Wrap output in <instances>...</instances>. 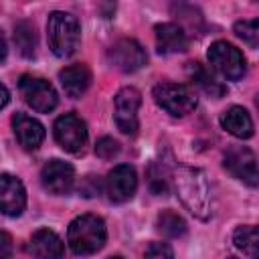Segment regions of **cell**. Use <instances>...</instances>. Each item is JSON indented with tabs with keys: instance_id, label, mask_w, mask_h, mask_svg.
I'll list each match as a JSON object with an SVG mask.
<instances>
[{
	"instance_id": "13",
	"label": "cell",
	"mask_w": 259,
	"mask_h": 259,
	"mask_svg": "<svg viewBox=\"0 0 259 259\" xmlns=\"http://www.w3.org/2000/svg\"><path fill=\"white\" fill-rule=\"evenodd\" d=\"M0 206L6 217H20L26 206V192L22 182L12 174L0 176Z\"/></svg>"
},
{
	"instance_id": "12",
	"label": "cell",
	"mask_w": 259,
	"mask_h": 259,
	"mask_svg": "<svg viewBox=\"0 0 259 259\" xmlns=\"http://www.w3.org/2000/svg\"><path fill=\"white\" fill-rule=\"evenodd\" d=\"M138 176L130 164L115 166L105 178V194L111 202H125L136 194Z\"/></svg>"
},
{
	"instance_id": "30",
	"label": "cell",
	"mask_w": 259,
	"mask_h": 259,
	"mask_svg": "<svg viewBox=\"0 0 259 259\" xmlns=\"http://www.w3.org/2000/svg\"><path fill=\"white\" fill-rule=\"evenodd\" d=\"M255 105H257V109H259V95H257V99H255Z\"/></svg>"
},
{
	"instance_id": "3",
	"label": "cell",
	"mask_w": 259,
	"mask_h": 259,
	"mask_svg": "<svg viewBox=\"0 0 259 259\" xmlns=\"http://www.w3.org/2000/svg\"><path fill=\"white\" fill-rule=\"evenodd\" d=\"M107 239V229L101 217L81 214L69 223L67 243L75 255H93L97 253Z\"/></svg>"
},
{
	"instance_id": "15",
	"label": "cell",
	"mask_w": 259,
	"mask_h": 259,
	"mask_svg": "<svg viewBox=\"0 0 259 259\" xmlns=\"http://www.w3.org/2000/svg\"><path fill=\"white\" fill-rule=\"evenodd\" d=\"M154 36H156V47L158 53L162 55H172V53H184L188 47L186 32L182 26L174 22H162L154 26Z\"/></svg>"
},
{
	"instance_id": "10",
	"label": "cell",
	"mask_w": 259,
	"mask_h": 259,
	"mask_svg": "<svg viewBox=\"0 0 259 259\" xmlns=\"http://www.w3.org/2000/svg\"><path fill=\"white\" fill-rule=\"evenodd\" d=\"M107 61L115 69H119L123 73H132V71H138L146 65L148 55L136 38H119L109 47Z\"/></svg>"
},
{
	"instance_id": "9",
	"label": "cell",
	"mask_w": 259,
	"mask_h": 259,
	"mask_svg": "<svg viewBox=\"0 0 259 259\" xmlns=\"http://www.w3.org/2000/svg\"><path fill=\"white\" fill-rule=\"evenodd\" d=\"M142 103V93L136 87H123L113 97V117L119 132L134 136L138 132V109Z\"/></svg>"
},
{
	"instance_id": "8",
	"label": "cell",
	"mask_w": 259,
	"mask_h": 259,
	"mask_svg": "<svg viewBox=\"0 0 259 259\" xmlns=\"http://www.w3.org/2000/svg\"><path fill=\"white\" fill-rule=\"evenodd\" d=\"M53 134H55L57 144L65 152H71V154L83 152V148L87 146V138H89L85 121L77 113H73V111L55 119Z\"/></svg>"
},
{
	"instance_id": "22",
	"label": "cell",
	"mask_w": 259,
	"mask_h": 259,
	"mask_svg": "<svg viewBox=\"0 0 259 259\" xmlns=\"http://www.w3.org/2000/svg\"><path fill=\"white\" fill-rule=\"evenodd\" d=\"M156 227H158V231H160L162 235H166V237H170V239L182 237V235L186 233V221H184L178 212H174V210H170V208H166V210H162V212L158 214Z\"/></svg>"
},
{
	"instance_id": "1",
	"label": "cell",
	"mask_w": 259,
	"mask_h": 259,
	"mask_svg": "<svg viewBox=\"0 0 259 259\" xmlns=\"http://www.w3.org/2000/svg\"><path fill=\"white\" fill-rule=\"evenodd\" d=\"M172 182L186 210L200 221H208L212 214V196H210V184L206 180V174L200 168L180 166L174 170Z\"/></svg>"
},
{
	"instance_id": "25",
	"label": "cell",
	"mask_w": 259,
	"mask_h": 259,
	"mask_svg": "<svg viewBox=\"0 0 259 259\" xmlns=\"http://www.w3.org/2000/svg\"><path fill=\"white\" fill-rule=\"evenodd\" d=\"M144 259H174V251L168 243H160V241H154L146 247V253H144Z\"/></svg>"
},
{
	"instance_id": "4",
	"label": "cell",
	"mask_w": 259,
	"mask_h": 259,
	"mask_svg": "<svg viewBox=\"0 0 259 259\" xmlns=\"http://www.w3.org/2000/svg\"><path fill=\"white\" fill-rule=\"evenodd\" d=\"M152 95H154V101L158 103V107H162L166 113H170L174 117L188 115L190 111L196 109V103H198L194 91L184 83L162 81L154 87Z\"/></svg>"
},
{
	"instance_id": "24",
	"label": "cell",
	"mask_w": 259,
	"mask_h": 259,
	"mask_svg": "<svg viewBox=\"0 0 259 259\" xmlns=\"http://www.w3.org/2000/svg\"><path fill=\"white\" fill-rule=\"evenodd\" d=\"M148 178H150V188H152L154 194H158V196H166L168 194V190H170L168 182H170L172 176L168 174V170L164 166L154 162L150 166V170H148Z\"/></svg>"
},
{
	"instance_id": "28",
	"label": "cell",
	"mask_w": 259,
	"mask_h": 259,
	"mask_svg": "<svg viewBox=\"0 0 259 259\" xmlns=\"http://www.w3.org/2000/svg\"><path fill=\"white\" fill-rule=\"evenodd\" d=\"M8 99H10V93H8V87L2 83V101H0V107H6V103H8Z\"/></svg>"
},
{
	"instance_id": "16",
	"label": "cell",
	"mask_w": 259,
	"mask_h": 259,
	"mask_svg": "<svg viewBox=\"0 0 259 259\" xmlns=\"http://www.w3.org/2000/svg\"><path fill=\"white\" fill-rule=\"evenodd\" d=\"M28 249L38 259H63L65 257V245L61 237L51 229H38L32 233Z\"/></svg>"
},
{
	"instance_id": "14",
	"label": "cell",
	"mask_w": 259,
	"mask_h": 259,
	"mask_svg": "<svg viewBox=\"0 0 259 259\" xmlns=\"http://www.w3.org/2000/svg\"><path fill=\"white\" fill-rule=\"evenodd\" d=\"M12 130L24 150H36L45 140V125L22 111H16L12 115Z\"/></svg>"
},
{
	"instance_id": "26",
	"label": "cell",
	"mask_w": 259,
	"mask_h": 259,
	"mask_svg": "<svg viewBox=\"0 0 259 259\" xmlns=\"http://www.w3.org/2000/svg\"><path fill=\"white\" fill-rule=\"evenodd\" d=\"M95 154L99 156V158H103V160H111L113 156H117L119 154V144L113 140V138H101V140H97V144H95Z\"/></svg>"
},
{
	"instance_id": "27",
	"label": "cell",
	"mask_w": 259,
	"mask_h": 259,
	"mask_svg": "<svg viewBox=\"0 0 259 259\" xmlns=\"http://www.w3.org/2000/svg\"><path fill=\"white\" fill-rule=\"evenodd\" d=\"M2 253H0V259H10V251H12V239H10V235L4 231L2 233Z\"/></svg>"
},
{
	"instance_id": "23",
	"label": "cell",
	"mask_w": 259,
	"mask_h": 259,
	"mask_svg": "<svg viewBox=\"0 0 259 259\" xmlns=\"http://www.w3.org/2000/svg\"><path fill=\"white\" fill-rule=\"evenodd\" d=\"M233 32L249 47L259 49V18H247V20H237L233 26Z\"/></svg>"
},
{
	"instance_id": "6",
	"label": "cell",
	"mask_w": 259,
	"mask_h": 259,
	"mask_svg": "<svg viewBox=\"0 0 259 259\" xmlns=\"http://www.w3.org/2000/svg\"><path fill=\"white\" fill-rule=\"evenodd\" d=\"M18 89H20L24 103L38 113H49L59 103V95H57L55 87L42 77L22 75L18 81Z\"/></svg>"
},
{
	"instance_id": "29",
	"label": "cell",
	"mask_w": 259,
	"mask_h": 259,
	"mask_svg": "<svg viewBox=\"0 0 259 259\" xmlns=\"http://www.w3.org/2000/svg\"><path fill=\"white\" fill-rule=\"evenodd\" d=\"M107 259H123V257H119V255H111V257H107Z\"/></svg>"
},
{
	"instance_id": "19",
	"label": "cell",
	"mask_w": 259,
	"mask_h": 259,
	"mask_svg": "<svg viewBox=\"0 0 259 259\" xmlns=\"http://www.w3.org/2000/svg\"><path fill=\"white\" fill-rule=\"evenodd\" d=\"M186 71H188L190 81H192L198 89H202L206 95L219 99V97H223V95L227 93V87H225L221 81H217L214 75H212L202 63H188Z\"/></svg>"
},
{
	"instance_id": "5",
	"label": "cell",
	"mask_w": 259,
	"mask_h": 259,
	"mask_svg": "<svg viewBox=\"0 0 259 259\" xmlns=\"http://www.w3.org/2000/svg\"><path fill=\"white\" fill-rule=\"evenodd\" d=\"M206 57H208V63L229 81H237L245 75L247 65H245L243 53L227 40H214L208 47Z\"/></svg>"
},
{
	"instance_id": "11",
	"label": "cell",
	"mask_w": 259,
	"mask_h": 259,
	"mask_svg": "<svg viewBox=\"0 0 259 259\" xmlns=\"http://www.w3.org/2000/svg\"><path fill=\"white\" fill-rule=\"evenodd\" d=\"M40 182L51 194H69L75 184V168L59 158L49 160L40 170Z\"/></svg>"
},
{
	"instance_id": "18",
	"label": "cell",
	"mask_w": 259,
	"mask_h": 259,
	"mask_svg": "<svg viewBox=\"0 0 259 259\" xmlns=\"http://www.w3.org/2000/svg\"><path fill=\"white\" fill-rule=\"evenodd\" d=\"M221 125L223 130H227L231 136L239 138V140H247L253 136V119L249 115V111L241 105H233L229 109H225L221 113Z\"/></svg>"
},
{
	"instance_id": "2",
	"label": "cell",
	"mask_w": 259,
	"mask_h": 259,
	"mask_svg": "<svg viewBox=\"0 0 259 259\" xmlns=\"http://www.w3.org/2000/svg\"><path fill=\"white\" fill-rule=\"evenodd\" d=\"M47 40L49 49L61 59L75 55L81 42V24L77 16L63 10L51 12L47 18Z\"/></svg>"
},
{
	"instance_id": "21",
	"label": "cell",
	"mask_w": 259,
	"mask_h": 259,
	"mask_svg": "<svg viewBox=\"0 0 259 259\" xmlns=\"http://www.w3.org/2000/svg\"><path fill=\"white\" fill-rule=\"evenodd\" d=\"M14 42L22 57H34L36 51V32L28 20H18L14 24Z\"/></svg>"
},
{
	"instance_id": "31",
	"label": "cell",
	"mask_w": 259,
	"mask_h": 259,
	"mask_svg": "<svg viewBox=\"0 0 259 259\" xmlns=\"http://www.w3.org/2000/svg\"><path fill=\"white\" fill-rule=\"evenodd\" d=\"M229 259H239V257H229Z\"/></svg>"
},
{
	"instance_id": "20",
	"label": "cell",
	"mask_w": 259,
	"mask_h": 259,
	"mask_svg": "<svg viewBox=\"0 0 259 259\" xmlns=\"http://www.w3.org/2000/svg\"><path fill=\"white\" fill-rule=\"evenodd\" d=\"M233 243L239 251H243L251 259H259V227L257 225H243L237 227L233 233Z\"/></svg>"
},
{
	"instance_id": "17",
	"label": "cell",
	"mask_w": 259,
	"mask_h": 259,
	"mask_svg": "<svg viewBox=\"0 0 259 259\" xmlns=\"http://www.w3.org/2000/svg\"><path fill=\"white\" fill-rule=\"evenodd\" d=\"M59 81H61V87L67 93V97L77 99V97H81L89 89V85H91V71H89L87 65L75 63V65H69V67L59 71Z\"/></svg>"
},
{
	"instance_id": "7",
	"label": "cell",
	"mask_w": 259,
	"mask_h": 259,
	"mask_svg": "<svg viewBox=\"0 0 259 259\" xmlns=\"http://www.w3.org/2000/svg\"><path fill=\"white\" fill-rule=\"evenodd\" d=\"M223 164L243 184L259 188V162L253 150H249L247 146H231L225 152Z\"/></svg>"
}]
</instances>
